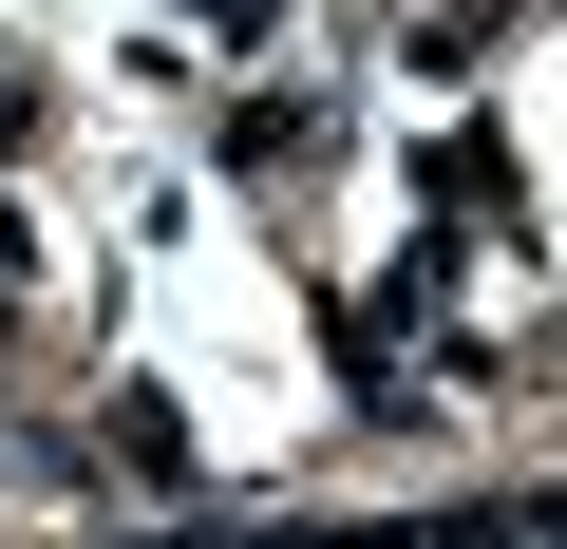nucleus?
Returning <instances> with one entry per match:
<instances>
[{
	"label": "nucleus",
	"mask_w": 567,
	"mask_h": 549,
	"mask_svg": "<svg viewBox=\"0 0 567 549\" xmlns=\"http://www.w3.org/2000/svg\"><path fill=\"white\" fill-rule=\"evenodd\" d=\"M95 474H152V492H171V474H189V436H171V398H95Z\"/></svg>",
	"instance_id": "1"
},
{
	"label": "nucleus",
	"mask_w": 567,
	"mask_h": 549,
	"mask_svg": "<svg viewBox=\"0 0 567 549\" xmlns=\"http://www.w3.org/2000/svg\"><path fill=\"white\" fill-rule=\"evenodd\" d=\"M189 20H208V39H265V20H284V0H189Z\"/></svg>",
	"instance_id": "3"
},
{
	"label": "nucleus",
	"mask_w": 567,
	"mask_h": 549,
	"mask_svg": "<svg viewBox=\"0 0 567 549\" xmlns=\"http://www.w3.org/2000/svg\"><path fill=\"white\" fill-rule=\"evenodd\" d=\"M379 549H529L511 511H435V530H379Z\"/></svg>",
	"instance_id": "2"
}]
</instances>
